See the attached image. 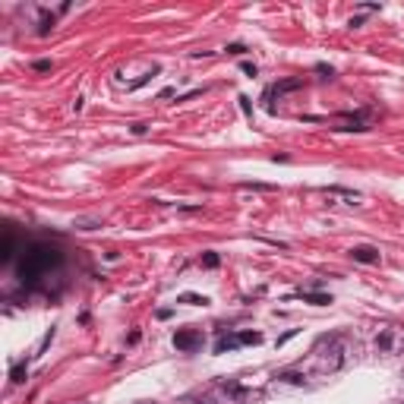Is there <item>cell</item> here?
Instances as JSON below:
<instances>
[{
	"mask_svg": "<svg viewBox=\"0 0 404 404\" xmlns=\"http://www.w3.org/2000/svg\"><path fill=\"white\" fill-rule=\"evenodd\" d=\"M174 348L177 351H196V348H202V331L199 328H180L174 335Z\"/></svg>",
	"mask_w": 404,
	"mask_h": 404,
	"instance_id": "cell-2",
	"label": "cell"
},
{
	"mask_svg": "<svg viewBox=\"0 0 404 404\" xmlns=\"http://www.w3.org/2000/svg\"><path fill=\"white\" fill-rule=\"evenodd\" d=\"M376 344H379V348H391V335H388V331H385V335H379Z\"/></svg>",
	"mask_w": 404,
	"mask_h": 404,
	"instance_id": "cell-20",
	"label": "cell"
},
{
	"mask_svg": "<svg viewBox=\"0 0 404 404\" xmlns=\"http://www.w3.org/2000/svg\"><path fill=\"white\" fill-rule=\"evenodd\" d=\"M240 189H259V193H275V186L272 183H249V180H243V183H237Z\"/></svg>",
	"mask_w": 404,
	"mask_h": 404,
	"instance_id": "cell-12",
	"label": "cell"
},
{
	"mask_svg": "<svg viewBox=\"0 0 404 404\" xmlns=\"http://www.w3.org/2000/svg\"><path fill=\"white\" fill-rule=\"evenodd\" d=\"M338 129H366V114H344V117H338Z\"/></svg>",
	"mask_w": 404,
	"mask_h": 404,
	"instance_id": "cell-4",
	"label": "cell"
},
{
	"mask_svg": "<svg viewBox=\"0 0 404 404\" xmlns=\"http://www.w3.org/2000/svg\"><path fill=\"white\" fill-rule=\"evenodd\" d=\"M177 300H180V303H189V306H206L209 297H199V294H180Z\"/></svg>",
	"mask_w": 404,
	"mask_h": 404,
	"instance_id": "cell-8",
	"label": "cell"
},
{
	"mask_svg": "<svg viewBox=\"0 0 404 404\" xmlns=\"http://www.w3.org/2000/svg\"><path fill=\"white\" fill-rule=\"evenodd\" d=\"M142 404H155V401H142Z\"/></svg>",
	"mask_w": 404,
	"mask_h": 404,
	"instance_id": "cell-26",
	"label": "cell"
},
{
	"mask_svg": "<svg viewBox=\"0 0 404 404\" xmlns=\"http://www.w3.org/2000/svg\"><path fill=\"white\" fill-rule=\"evenodd\" d=\"M32 70H35V73H51L54 63H51V60H35V63H32Z\"/></svg>",
	"mask_w": 404,
	"mask_h": 404,
	"instance_id": "cell-17",
	"label": "cell"
},
{
	"mask_svg": "<svg viewBox=\"0 0 404 404\" xmlns=\"http://www.w3.org/2000/svg\"><path fill=\"white\" fill-rule=\"evenodd\" d=\"M26 376H29V366H26V363H16L13 370H10V382H13V385H22V382H26Z\"/></svg>",
	"mask_w": 404,
	"mask_h": 404,
	"instance_id": "cell-6",
	"label": "cell"
},
{
	"mask_svg": "<svg viewBox=\"0 0 404 404\" xmlns=\"http://www.w3.org/2000/svg\"><path fill=\"white\" fill-rule=\"evenodd\" d=\"M98 228V221H79V231H95Z\"/></svg>",
	"mask_w": 404,
	"mask_h": 404,
	"instance_id": "cell-23",
	"label": "cell"
},
{
	"mask_svg": "<svg viewBox=\"0 0 404 404\" xmlns=\"http://www.w3.org/2000/svg\"><path fill=\"white\" fill-rule=\"evenodd\" d=\"M351 259L354 262H363V265H376L379 262V249L373 243H357V246H351Z\"/></svg>",
	"mask_w": 404,
	"mask_h": 404,
	"instance_id": "cell-3",
	"label": "cell"
},
{
	"mask_svg": "<svg viewBox=\"0 0 404 404\" xmlns=\"http://www.w3.org/2000/svg\"><path fill=\"white\" fill-rule=\"evenodd\" d=\"M240 108H243V114H246V117L253 114V108H249V98H246V95H240Z\"/></svg>",
	"mask_w": 404,
	"mask_h": 404,
	"instance_id": "cell-22",
	"label": "cell"
},
{
	"mask_svg": "<svg viewBox=\"0 0 404 404\" xmlns=\"http://www.w3.org/2000/svg\"><path fill=\"white\" fill-rule=\"evenodd\" d=\"M60 249L51 246V243H32L26 253H22V262H19V281L22 284H35L41 275H47L51 268L60 265Z\"/></svg>",
	"mask_w": 404,
	"mask_h": 404,
	"instance_id": "cell-1",
	"label": "cell"
},
{
	"mask_svg": "<svg viewBox=\"0 0 404 404\" xmlns=\"http://www.w3.org/2000/svg\"><path fill=\"white\" fill-rule=\"evenodd\" d=\"M275 379H281V382H291V385H303V373H297V370H281Z\"/></svg>",
	"mask_w": 404,
	"mask_h": 404,
	"instance_id": "cell-5",
	"label": "cell"
},
{
	"mask_svg": "<svg viewBox=\"0 0 404 404\" xmlns=\"http://www.w3.org/2000/svg\"><path fill=\"white\" fill-rule=\"evenodd\" d=\"M237 341H240V344H259V341H262V335H259V331H240Z\"/></svg>",
	"mask_w": 404,
	"mask_h": 404,
	"instance_id": "cell-14",
	"label": "cell"
},
{
	"mask_svg": "<svg viewBox=\"0 0 404 404\" xmlns=\"http://www.w3.org/2000/svg\"><path fill=\"white\" fill-rule=\"evenodd\" d=\"M316 73H322L325 79H331V76H335V70H331L328 63H316Z\"/></svg>",
	"mask_w": 404,
	"mask_h": 404,
	"instance_id": "cell-19",
	"label": "cell"
},
{
	"mask_svg": "<svg viewBox=\"0 0 404 404\" xmlns=\"http://www.w3.org/2000/svg\"><path fill=\"white\" fill-rule=\"evenodd\" d=\"M303 300H310V303H316V306H328V303H331V297H328V294H313V291H306V294H303Z\"/></svg>",
	"mask_w": 404,
	"mask_h": 404,
	"instance_id": "cell-11",
	"label": "cell"
},
{
	"mask_svg": "<svg viewBox=\"0 0 404 404\" xmlns=\"http://www.w3.org/2000/svg\"><path fill=\"white\" fill-rule=\"evenodd\" d=\"M237 344H240V341H237V338H221V341L215 344V354H224V351H231V348H237Z\"/></svg>",
	"mask_w": 404,
	"mask_h": 404,
	"instance_id": "cell-16",
	"label": "cell"
},
{
	"mask_svg": "<svg viewBox=\"0 0 404 404\" xmlns=\"http://www.w3.org/2000/svg\"><path fill=\"white\" fill-rule=\"evenodd\" d=\"M129 129H133V133H136V136H142V133H146V129H149V126H146V123H133V126H129Z\"/></svg>",
	"mask_w": 404,
	"mask_h": 404,
	"instance_id": "cell-25",
	"label": "cell"
},
{
	"mask_svg": "<svg viewBox=\"0 0 404 404\" xmlns=\"http://www.w3.org/2000/svg\"><path fill=\"white\" fill-rule=\"evenodd\" d=\"M294 335H297V328H291V331H288V335H281V338H278V348H284V344H288V341H291Z\"/></svg>",
	"mask_w": 404,
	"mask_h": 404,
	"instance_id": "cell-21",
	"label": "cell"
},
{
	"mask_svg": "<svg viewBox=\"0 0 404 404\" xmlns=\"http://www.w3.org/2000/svg\"><path fill=\"white\" fill-rule=\"evenodd\" d=\"M54 22H57V16H51V13H41V26H38V35H51V32H54Z\"/></svg>",
	"mask_w": 404,
	"mask_h": 404,
	"instance_id": "cell-10",
	"label": "cell"
},
{
	"mask_svg": "<svg viewBox=\"0 0 404 404\" xmlns=\"http://www.w3.org/2000/svg\"><path fill=\"white\" fill-rule=\"evenodd\" d=\"M202 265H206V268H218V265H221V256H218V253H212V249H209V253L202 256Z\"/></svg>",
	"mask_w": 404,
	"mask_h": 404,
	"instance_id": "cell-15",
	"label": "cell"
},
{
	"mask_svg": "<svg viewBox=\"0 0 404 404\" xmlns=\"http://www.w3.org/2000/svg\"><path fill=\"white\" fill-rule=\"evenodd\" d=\"M325 193H331V196H344V199H351V202L360 199V193H354V189H344V186H328Z\"/></svg>",
	"mask_w": 404,
	"mask_h": 404,
	"instance_id": "cell-9",
	"label": "cell"
},
{
	"mask_svg": "<svg viewBox=\"0 0 404 404\" xmlns=\"http://www.w3.org/2000/svg\"><path fill=\"white\" fill-rule=\"evenodd\" d=\"M13 249H16V237L7 234V240H4V262H10V259H13Z\"/></svg>",
	"mask_w": 404,
	"mask_h": 404,
	"instance_id": "cell-13",
	"label": "cell"
},
{
	"mask_svg": "<svg viewBox=\"0 0 404 404\" xmlns=\"http://www.w3.org/2000/svg\"><path fill=\"white\" fill-rule=\"evenodd\" d=\"M278 95H284V92H297V89H303V79H284V82H278V86H272Z\"/></svg>",
	"mask_w": 404,
	"mask_h": 404,
	"instance_id": "cell-7",
	"label": "cell"
},
{
	"mask_svg": "<svg viewBox=\"0 0 404 404\" xmlns=\"http://www.w3.org/2000/svg\"><path fill=\"white\" fill-rule=\"evenodd\" d=\"M224 51H228V54H246V44H240V41H234V44H228V47H224Z\"/></svg>",
	"mask_w": 404,
	"mask_h": 404,
	"instance_id": "cell-18",
	"label": "cell"
},
{
	"mask_svg": "<svg viewBox=\"0 0 404 404\" xmlns=\"http://www.w3.org/2000/svg\"><path fill=\"white\" fill-rule=\"evenodd\" d=\"M240 70H243V73H246V76H249V79H253V76H256V63H243V66H240Z\"/></svg>",
	"mask_w": 404,
	"mask_h": 404,
	"instance_id": "cell-24",
	"label": "cell"
}]
</instances>
